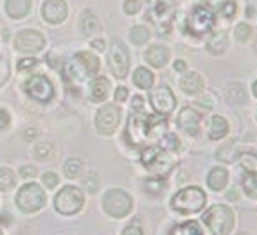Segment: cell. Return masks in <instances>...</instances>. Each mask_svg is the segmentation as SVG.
<instances>
[{
  "mask_svg": "<svg viewBox=\"0 0 257 235\" xmlns=\"http://www.w3.org/2000/svg\"><path fill=\"white\" fill-rule=\"evenodd\" d=\"M228 47V36L225 31H218L214 35L210 36V40L207 42V51L212 56H219L227 51Z\"/></svg>",
  "mask_w": 257,
  "mask_h": 235,
  "instance_id": "23",
  "label": "cell"
},
{
  "mask_svg": "<svg viewBox=\"0 0 257 235\" xmlns=\"http://www.w3.org/2000/svg\"><path fill=\"white\" fill-rule=\"evenodd\" d=\"M225 2H227V0H202V4L205 6V8H209L210 11H219V9L225 6Z\"/></svg>",
  "mask_w": 257,
  "mask_h": 235,
  "instance_id": "44",
  "label": "cell"
},
{
  "mask_svg": "<svg viewBox=\"0 0 257 235\" xmlns=\"http://www.w3.org/2000/svg\"><path fill=\"white\" fill-rule=\"evenodd\" d=\"M122 9L126 15H137L141 11V0H124Z\"/></svg>",
  "mask_w": 257,
  "mask_h": 235,
  "instance_id": "41",
  "label": "cell"
},
{
  "mask_svg": "<svg viewBox=\"0 0 257 235\" xmlns=\"http://www.w3.org/2000/svg\"><path fill=\"white\" fill-rule=\"evenodd\" d=\"M99 70V60L86 51L77 52L69 63L65 65V76L72 81H83L94 76Z\"/></svg>",
  "mask_w": 257,
  "mask_h": 235,
  "instance_id": "3",
  "label": "cell"
},
{
  "mask_svg": "<svg viewBox=\"0 0 257 235\" xmlns=\"http://www.w3.org/2000/svg\"><path fill=\"white\" fill-rule=\"evenodd\" d=\"M200 122H202V115L193 108H182L180 115L176 119L178 128L184 129L187 135H196L200 129Z\"/></svg>",
  "mask_w": 257,
  "mask_h": 235,
  "instance_id": "17",
  "label": "cell"
},
{
  "mask_svg": "<svg viewBox=\"0 0 257 235\" xmlns=\"http://www.w3.org/2000/svg\"><path fill=\"white\" fill-rule=\"evenodd\" d=\"M253 49H255V52H257V40H255V45H253Z\"/></svg>",
  "mask_w": 257,
  "mask_h": 235,
  "instance_id": "55",
  "label": "cell"
},
{
  "mask_svg": "<svg viewBox=\"0 0 257 235\" xmlns=\"http://www.w3.org/2000/svg\"><path fill=\"white\" fill-rule=\"evenodd\" d=\"M85 187L90 190V192H95L97 190V183H95V176H92V180L90 178H86L85 180Z\"/></svg>",
  "mask_w": 257,
  "mask_h": 235,
  "instance_id": "50",
  "label": "cell"
},
{
  "mask_svg": "<svg viewBox=\"0 0 257 235\" xmlns=\"http://www.w3.org/2000/svg\"><path fill=\"white\" fill-rule=\"evenodd\" d=\"M155 83V76L146 69V67H139L133 72V85L139 86L141 90H151Z\"/></svg>",
  "mask_w": 257,
  "mask_h": 235,
  "instance_id": "25",
  "label": "cell"
},
{
  "mask_svg": "<svg viewBox=\"0 0 257 235\" xmlns=\"http://www.w3.org/2000/svg\"><path fill=\"white\" fill-rule=\"evenodd\" d=\"M173 235H203V231L200 230L198 226V222L194 221H189V222H184L180 226H176Z\"/></svg>",
  "mask_w": 257,
  "mask_h": 235,
  "instance_id": "33",
  "label": "cell"
},
{
  "mask_svg": "<svg viewBox=\"0 0 257 235\" xmlns=\"http://www.w3.org/2000/svg\"><path fill=\"white\" fill-rule=\"evenodd\" d=\"M244 194L252 199H257V172H246L243 178Z\"/></svg>",
  "mask_w": 257,
  "mask_h": 235,
  "instance_id": "30",
  "label": "cell"
},
{
  "mask_svg": "<svg viewBox=\"0 0 257 235\" xmlns=\"http://www.w3.org/2000/svg\"><path fill=\"white\" fill-rule=\"evenodd\" d=\"M133 199L128 192L120 188H110L103 196V210L110 217L122 219L132 212Z\"/></svg>",
  "mask_w": 257,
  "mask_h": 235,
  "instance_id": "6",
  "label": "cell"
},
{
  "mask_svg": "<svg viewBox=\"0 0 257 235\" xmlns=\"http://www.w3.org/2000/svg\"><path fill=\"white\" fill-rule=\"evenodd\" d=\"M8 77H9V65L4 58H0V86L8 81Z\"/></svg>",
  "mask_w": 257,
  "mask_h": 235,
  "instance_id": "43",
  "label": "cell"
},
{
  "mask_svg": "<svg viewBox=\"0 0 257 235\" xmlns=\"http://www.w3.org/2000/svg\"><path fill=\"white\" fill-rule=\"evenodd\" d=\"M146 18L160 31H169L175 18L176 0H146Z\"/></svg>",
  "mask_w": 257,
  "mask_h": 235,
  "instance_id": "4",
  "label": "cell"
},
{
  "mask_svg": "<svg viewBox=\"0 0 257 235\" xmlns=\"http://www.w3.org/2000/svg\"><path fill=\"white\" fill-rule=\"evenodd\" d=\"M239 235H244V233H239Z\"/></svg>",
  "mask_w": 257,
  "mask_h": 235,
  "instance_id": "56",
  "label": "cell"
},
{
  "mask_svg": "<svg viewBox=\"0 0 257 235\" xmlns=\"http://www.w3.org/2000/svg\"><path fill=\"white\" fill-rule=\"evenodd\" d=\"M81 29L85 35H90V33H95V31H99V20L95 18L94 13H90V11H85L81 17Z\"/></svg>",
  "mask_w": 257,
  "mask_h": 235,
  "instance_id": "31",
  "label": "cell"
},
{
  "mask_svg": "<svg viewBox=\"0 0 257 235\" xmlns=\"http://www.w3.org/2000/svg\"><path fill=\"white\" fill-rule=\"evenodd\" d=\"M225 97H227L228 103L236 104V106H241V104L246 103V92L241 85L234 83V85H228L227 90H225Z\"/></svg>",
  "mask_w": 257,
  "mask_h": 235,
  "instance_id": "27",
  "label": "cell"
},
{
  "mask_svg": "<svg viewBox=\"0 0 257 235\" xmlns=\"http://www.w3.org/2000/svg\"><path fill=\"white\" fill-rule=\"evenodd\" d=\"M0 235H2V233H0Z\"/></svg>",
  "mask_w": 257,
  "mask_h": 235,
  "instance_id": "57",
  "label": "cell"
},
{
  "mask_svg": "<svg viewBox=\"0 0 257 235\" xmlns=\"http://www.w3.org/2000/svg\"><path fill=\"white\" fill-rule=\"evenodd\" d=\"M207 194L203 192V188L196 187V185H189V187L180 188L178 192L173 196L171 199V208L182 215L196 214L205 206Z\"/></svg>",
  "mask_w": 257,
  "mask_h": 235,
  "instance_id": "1",
  "label": "cell"
},
{
  "mask_svg": "<svg viewBox=\"0 0 257 235\" xmlns=\"http://www.w3.org/2000/svg\"><path fill=\"white\" fill-rule=\"evenodd\" d=\"M122 235H144V233H142L141 226H137V224H128L124 228V231H122Z\"/></svg>",
  "mask_w": 257,
  "mask_h": 235,
  "instance_id": "47",
  "label": "cell"
},
{
  "mask_svg": "<svg viewBox=\"0 0 257 235\" xmlns=\"http://www.w3.org/2000/svg\"><path fill=\"white\" fill-rule=\"evenodd\" d=\"M187 31L193 36H205L212 33L216 26V15L205 6H194L187 17Z\"/></svg>",
  "mask_w": 257,
  "mask_h": 235,
  "instance_id": "7",
  "label": "cell"
},
{
  "mask_svg": "<svg viewBox=\"0 0 257 235\" xmlns=\"http://www.w3.org/2000/svg\"><path fill=\"white\" fill-rule=\"evenodd\" d=\"M167 133V122L162 115H146V140H162Z\"/></svg>",
  "mask_w": 257,
  "mask_h": 235,
  "instance_id": "18",
  "label": "cell"
},
{
  "mask_svg": "<svg viewBox=\"0 0 257 235\" xmlns=\"http://www.w3.org/2000/svg\"><path fill=\"white\" fill-rule=\"evenodd\" d=\"M24 88H26L27 95L33 101H38V103H49L54 97V86L42 74H36V76L29 77L26 81V85H24Z\"/></svg>",
  "mask_w": 257,
  "mask_h": 235,
  "instance_id": "12",
  "label": "cell"
},
{
  "mask_svg": "<svg viewBox=\"0 0 257 235\" xmlns=\"http://www.w3.org/2000/svg\"><path fill=\"white\" fill-rule=\"evenodd\" d=\"M33 67H36L35 58H26V60L18 61V70L20 72H29V70H33Z\"/></svg>",
  "mask_w": 257,
  "mask_h": 235,
  "instance_id": "42",
  "label": "cell"
},
{
  "mask_svg": "<svg viewBox=\"0 0 257 235\" xmlns=\"http://www.w3.org/2000/svg\"><path fill=\"white\" fill-rule=\"evenodd\" d=\"M203 222L214 235H228L234 230L236 217L227 205H214L203 214Z\"/></svg>",
  "mask_w": 257,
  "mask_h": 235,
  "instance_id": "2",
  "label": "cell"
},
{
  "mask_svg": "<svg viewBox=\"0 0 257 235\" xmlns=\"http://www.w3.org/2000/svg\"><path fill=\"white\" fill-rule=\"evenodd\" d=\"M90 45L95 49V51H104V42H103V40H94Z\"/></svg>",
  "mask_w": 257,
  "mask_h": 235,
  "instance_id": "52",
  "label": "cell"
},
{
  "mask_svg": "<svg viewBox=\"0 0 257 235\" xmlns=\"http://www.w3.org/2000/svg\"><path fill=\"white\" fill-rule=\"evenodd\" d=\"M20 176H22V178H26V180H29V178H35L36 169H35V167H31V165L20 167Z\"/></svg>",
  "mask_w": 257,
  "mask_h": 235,
  "instance_id": "46",
  "label": "cell"
},
{
  "mask_svg": "<svg viewBox=\"0 0 257 235\" xmlns=\"http://www.w3.org/2000/svg\"><path fill=\"white\" fill-rule=\"evenodd\" d=\"M144 108V99L141 95H135L132 101V111H141Z\"/></svg>",
  "mask_w": 257,
  "mask_h": 235,
  "instance_id": "48",
  "label": "cell"
},
{
  "mask_svg": "<svg viewBox=\"0 0 257 235\" xmlns=\"http://www.w3.org/2000/svg\"><path fill=\"white\" fill-rule=\"evenodd\" d=\"M207 183L212 190H223V188L227 187L228 183V171L225 167H214V169H210L209 176H207Z\"/></svg>",
  "mask_w": 257,
  "mask_h": 235,
  "instance_id": "22",
  "label": "cell"
},
{
  "mask_svg": "<svg viewBox=\"0 0 257 235\" xmlns=\"http://www.w3.org/2000/svg\"><path fill=\"white\" fill-rule=\"evenodd\" d=\"M67 15H69V8H67L65 0H45L42 4L43 20L52 24V26H58V24L67 20Z\"/></svg>",
  "mask_w": 257,
  "mask_h": 235,
  "instance_id": "15",
  "label": "cell"
},
{
  "mask_svg": "<svg viewBox=\"0 0 257 235\" xmlns=\"http://www.w3.org/2000/svg\"><path fill=\"white\" fill-rule=\"evenodd\" d=\"M180 86L187 95H198L205 88V81L200 74L191 70V72L184 74V77L180 79Z\"/></svg>",
  "mask_w": 257,
  "mask_h": 235,
  "instance_id": "20",
  "label": "cell"
},
{
  "mask_svg": "<svg viewBox=\"0 0 257 235\" xmlns=\"http://www.w3.org/2000/svg\"><path fill=\"white\" fill-rule=\"evenodd\" d=\"M11 124V115H9L8 110H0V131L2 129H8Z\"/></svg>",
  "mask_w": 257,
  "mask_h": 235,
  "instance_id": "45",
  "label": "cell"
},
{
  "mask_svg": "<svg viewBox=\"0 0 257 235\" xmlns=\"http://www.w3.org/2000/svg\"><path fill=\"white\" fill-rule=\"evenodd\" d=\"M175 70L176 72H187V65H185L184 60H178L175 63Z\"/></svg>",
  "mask_w": 257,
  "mask_h": 235,
  "instance_id": "51",
  "label": "cell"
},
{
  "mask_svg": "<svg viewBox=\"0 0 257 235\" xmlns=\"http://www.w3.org/2000/svg\"><path fill=\"white\" fill-rule=\"evenodd\" d=\"M83 203H85L83 192L77 187H72V185L63 187L54 197V208H56V212H60L61 215L77 214V212L83 208Z\"/></svg>",
  "mask_w": 257,
  "mask_h": 235,
  "instance_id": "9",
  "label": "cell"
},
{
  "mask_svg": "<svg viewBox=\"0 0 257 235\" xmlns=\"http://www.w3.org/2000/svg\"><path fill=\"white\" fill-rule=\"evenodd\" d=\"M120 108L115 104H104L97 110L95 113V128H97L99 135H113L115 129L119 128L120 122Z\"/></svg>",
  "mask_w": 257,
  "mask_h": 235,
  "instance_id": "10",
  "label": "cell"
},
{
  "mask_svg": "<svg viewBox=\"0 0 257 235\" xmlns=\"http://www.w3.org/2000/svg\"><path fill=\"white\" fill-rule=\"evenodd\" d=\"M141 162L146 167L148 171L155 172L157 176L167 174L173 169V160L169 158L166 149H162L160 145H150L146 149H142L141 153Z\"/></svg>",
  "mask_w": 257,
  "mask_h": 235,
  "instance_id": "8",
  "label": "cell"
},
{
  "mask_svg": "<svg viewBox=\"0 0 257 235\" xmlns=\"http://www.w3.org/2000/svg\"><path fill=\"white\" fill-rule=\"evenodd\" d=\"M169 58H171V52H169V49H167L166 45H162V43L151 45L146 51V54H144V60H146L151 67H155V69H164L167 65V61H169Z\"/></svg>",
  "mask_w": 257,
  "mask_h": 235,
  "instance_id": "19",
  "label": "cell"
},
{
  "mask_svg": "<svg viewBox=\"0 0 257 235\" xmlns=\"http://www.w3.org/2000/svg\"><path fill=\"white\" fill-rule=\"evenodd\" d=\"M42 181L47 188H54V187H58V183H60V178H58V174H56V172L49 171V172H45V174L42 176Z\"/></svg>",
  "mask_w": 257,
  "mask_h": 235,
  "instance_id": "40",
  "label": "cell"
},
{
  "mask_svg": "<svg viewBox=\"0 0 257 235\" xmlns=\"http://www.w3.org/2000/svg\"><path fill=\"white\" fill-rule=\"evenodd\" d=\"M35 156L38 160H42V162H45V160H51L52 158V145L51 144H47V142H40V144H36V147H35Z\"/></svg>",
  "mask_w": 257,
  "mask_h": 235,
  "instance_id": "36",
  "label": "cell"
},
{
  "mask_svg": "<svg viewBox=\"0 0 257 235\" xmlns=\"http://www.w3.org/2000/svg\"><path fill=\"white\" fill-rule=\"evenodd\" d=\"M124 137L130 142V145L142 144L146 140V115H141V113L133 111V115L128 120V126H126Z\"/></svg>",
  "mask_w": 257,
  "mask_h": 235,
  "instance_id": "16",
  "label": "cell"
},
{
  "mask_svg": "<svg viewBox=\"0 0 257 235\" xmlns=\"http://www.w3.org/2000/svg\"><path fill=\"white\" fill-rule=\"evenodd\" d=\"M252 36V26L246 24V22H241L237 24L236 29H234V38L237 40L239 43H246Z\"/></svg>",
  "mask_w": 257,
  "mask_h": 235,
  "instance_id": "34",
  "label": "cell"
},
{
  "mask_svg": "<svg viewBox=\"0 0 257 235\" xmlns=\"http://www.w3.org/2000/svg\"><path fill=\"white\" fill-rule=\"evenodd\" d=\"M15 201H17V206L22 212L33 214V212H38V210H42L43 206H45L47 196H45V190H43L40 185L26 183L18 190Z\"/></svg>",
  "mask_w": 257,
  "mask_h": 235,
  "instance_id": "5",
  "label": "cell"
},
{
  "mask_svg": "<svg viewBox=\"0 0 257 235\" xmlns=\"http://www.w3.org/2000/svg\"><path fill=\"white\" fill-rule=\"evenodd\" d=\"M6 13L13 20H22L31 13V0H6Z\"/></svg>",
  "mask_w": 257,
  "mask_h": 235,
  "instance_id": "21",
  "label": "cell"
},
{
  "mask_svg": "<svg viewBox=\"0 0 257 235\" xmlns=\"http://www.w3.org/2000/svg\"><path fill=\"white\" fill-rule=\"evenodd\" d=\"M130 40H132L135 45H144V43L150 40V36H151V33H150V29L148 27H144V26H133L132 29H130Z\"/></svg>",
  "mask_w": 257,
  "mask_h": 235,
  "instance_id": "28",
  "label": "cell"
},
{
  "mask_svg": "<svg viewBox=\"0 0 257 235\" xmlns=\"http://www.w3.org/2000/svg\"><path fill=\"white\" fill-rule=\"evenodd\" d=\"M164 188H166V181L157 176V178H150V180L144 181V190L148 194H153V196H159V194L164 192Z\"/></svg>",
  "mask_w": 257,
  "mask_h": 235,
  "instance_id": "32",
  "label": "cell"
},
{
  "mask_svg": "<svg viewBox=\"0 0 257 235\" xmlns=\"http://www.w3.org/2000/svg\"><path fill=\"white\" fill-rule=\"evenodd\" d=\"M150 103L159 115L166 117V115H171L173 110H175L176 97L169 86H157V88H151Z\"/></svg>",
  "mask_w": 257,
  "mask_h": 235,
  "instance_id": "13",
  "label": "cell"
},
{
  "mask_svg": "<svg viewBox=\"0 0 257 235\" xmlns=\"http://www.w3.org/2000/svg\"><path fill=\"white\" fill-rule=\"evenodd\" d=\"M108 67H110L111 74L119 79L128 76L130 70V54L124 43L113 42L108 51Z\"/></svg>",
  "mask_w": 257,
  "mask_h": 235,
  "instance_id": "11",
  "label": "cell"
},
{
  "mask_svg": "<svg viewBox=\"0 0 257 235\" xmlns=\"http://www.w3.org/2000/svg\"><path fill=\"white\" fill-rule=\"evenodd\" d=\"M218 13H221L223 18H227V20H230V18L236 17L237 13V4H236V0H227L225 2V6H223L221 9H219Z\"/></svg>",
  "mask_w": 257,
  "mask_h": 235,
  "instance_id": "37",
  "label": "cell"
},
{
  "mask_svg": "<svg viewBox=\"0 0 257 235\" xmlns=\"http://www.w3.org/2000/svg\"><path fill=\"white\" fill-rule=\"evenodd\" d=\"M110 92V81H108L106 77H97L90 86V97L94 103H101L104 101Z\"/></svg>",
  "mask_w": 257,
  "mask_h": 235,
  "instance_id": "26",
  "label": "cell"
},
{
  "mask_svg": "<svg viewBox=\"0 0 257 235\" xmlns=\"http://www.w3.org/2000/svg\"><path fill=\"white\" fill-rule=\"evenodd\" d=\"M79 172H81V162L79 160L72 158L65 163V174L69 176V178H76Z\"/></svg>",
  "mask_w": 257,
  "mask_h": 235,
  "instance_id": "38",
  "label": "cell"
},
{
  "mask_svg": "<svg viewBox=\"0 0 257 235\" xmlns=\"http://www.w3.org/2000/svg\"><path fill=\"white\" fill-rule=\"evenodd\" d=\"M15 183H17V178H15L13 171L8 167H0V190L8 192L15 187Z\"/></svg>",
  "mask_w": 257,
  "mask_h": 235,
  "instance_id": "29",
  "label": "cell"
},
{
  "mask_svg": "<svg viewBox=\"0 0 257 235\" xmlns=\"http://www.w3.org/2000/svg\"><path fill=\"white\" fill-rule=\"evenodd\" d=\"M241 163H243V167L248 172H257V154H243L241 156Z\"/></svg>",
  "mask_w": 257,
  "mask_h": 235,
  "instance_id": "39",
  "label": "cell"
},
{
  "mask_svg": "<svg viewBox=\"0 0 257 235\" xmlns=\"http://www.w3.org/2000/svg\"><path fill=\"white\" fill-rule=\"evenodd\" d=\"M126 97H128V90H126V86H117V90H115V101L122 103V101H126Z\"/></svg>",
  "mask_w": 257,
  "mask_h": 235,
  "instance_id": "49",
  "label": "cell"
},
{
  "mask_svg": "<svg viewBox=\"0 0 257 235\" xmlns=\"http://www.w3.org/2000/svg\"><path fill=\"white\" fill-rule=\"evenodd\" d=\"M36 135H38V131H36V129H33V128H29V131H26V138H27V140L35 138Z\"/></svg>",
  "mask_w": 257,
  "mask_h": 235,
  "instance_id": "53",
  "label": "cell"
},
{
  "mask_svg": "<svg viewBox=\"0 0 257 235\" xmlns=\"http://www.w3.org/2000/svg\"><path fill=\"white\" fill-rule=\"evenodd\" d=\"M160 147L166 151H171V153H176V151H180V138L173 133H166V137L160 140Z\"/></svg>",
  "mask_w": 257,
  "mask_h": 235,
  "instance_id": "35",
  "label": "cell"
},
{
  "mask_svg": "<svg viewBox=\"0 0 257 235\" xmlns=\"http://www.w3.org/2000/svg\"><path fill=\"white\" fill-rule=\"evenodd\" d=\"M15 47L20 52H38L45 47V38H43V35H40L38 31L22 29L15 36Z\"/></svg>",
  "mask_w": 257,
  "mask_h": 235,
  "instance_id": "14",
  "label": "cell"
},
{
  "mask_svg": "<svg viewBox=\"0 0 257 235\" xmlns=\"http://www.w3.org/2000/svg\"><path fill=\"white\" fill-rule=\"evenodd\" d=\"M228 133V122L225 117L221 115H214L212 120H210V126H209V137L212 140H221V138L227 137Z\"/></svg>",
  "mask_w": 257,
  "mask_h": 235,
  "instance_id": "24",
  "label": "cell"
},
{
  "mask_svg": "<svg viewBox=\"0 0 257 235\" xmlns=\"http://www.w3.org/2000/svg\"><path fill=\"white\" fill-rule=\"evenodd\" d=\"M252 92H253V95L257 97V79L253 81V85H252Z\"/></svg>",
  "mask_w": 257,
  "mask_h": 235,
  "instance_id": "54",
  "label": "cell"
}]
</instances>
